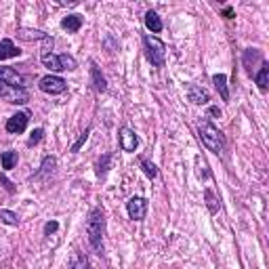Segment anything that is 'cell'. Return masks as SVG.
Here are the masks:
<instances>
[{
  "instance_id": "obj_3",
  "label": "cell",
  "mask_w": 269,
  "mask_h": 269,
  "mask_svg": "<svg viewBox=\"0 0 269 269\" xmlns=\"http://www.w3.org/2000/svg\"><path fill=\"white\" fill-rule=\"evenodd\" d=\"M143 42H145V53H147L149 64L156 67H162L164 59H166V44L160 40L158 36H151V34H147L145 38H143Z\"/></svg>"
},
{
  "instance_id": "obj_11",
  "label": "cell",
  "mask_w": 269,
  "mask_h": 269,
  "mask_svg": "<svg viewBox=\"0 0 269 269\" xmlns=\"http://www.w3.org/2000/svg\"><path fill=\"white\" fill-rule=\"evenodd\" d=\"M2 97H6L8 103H28V93H25L23 88H13V86H6Z\"/></svg>"
},
{
  "instance_id": "obj_17",
  "label": "cell",
  "mask_w": 269,
  "mask_h": 269,
  "mask_svg": "<svg viewBox=\"0 0 269 269\" xmlns=\"http://www.w3.org/2000/svg\"><path fill=\"white\" fill-rule=\"evenodd\" d=\"M255 80L261 91H267V84H269V64L263 61L261 64V69H259V74H255Z\"/></svg>"
},
{
  "instance_id": "obj_10",
  "label": "cell",
  "mask_w": 269,
  "mask_h": 269,
  "mask_svg": "<svg viewBox=\"0 0 269 269\" xmlns=\"http://www.w3.org/2000/svg\"><path fill=\"white\" fill-rule=\"evenodd\" d=\"M263 55H261V51H257V49H246L244 51V67L250 76L255 74V64H263Z\"/></svg>"
},
{
  "instance_id": "obj_28",
  "label": "cell",
  "mask_w": 269,
  "mask_h": 269,
  "mask_svg": "<svg viewBox=\"0 0 269 269\" xmlns=\"http://www.w3.org/2000/svg\"><path fill=\"white\" fill-rule=\"evenodd\" d=\"M88 133H91V129H86V131H84V133H82V134H80V137H78V141L74 143V145H71V154H76V151H78L80 147L84 145V141L88 139Z\"/></svg>"
},
{
  "instance_id": "obj_33",
  "label": "cell",
  "mask_w": 269,
  "mask_h": 269,
  "mask_svg": "<svg viewBox=\"0 0 269 269\" xmlns=\"http://www.w3.org/2000/svg\"><path fill=\"white\" fill-rule=\"evenodd\" d=\"M210 114L212 116H221V110H219V107H210Z\"/></svg>"
},
{
  "instance_id": "obj_4",
  "label": "cell",
  "mask_w": 269,
  "mask_h": 269,
  "mask_svg": "<svg viewBox=\"0 0 269 269\" xmlns=\"http://www.w3.org/2000/svg\"><path fill=\"white\" fill-rule=\"evenodd\" d=\"M38 86H40L42 93H49V95H61V93H64L66 88H67L66 80L59 78V76H55V74H49V76L40 78Z\"/></svg>"
},
{
  "instance_id": "obj_26",
  "label": "cell",
  "mask_w": 269,
  "mask_h": 269,
  "mask_svg": "<svg viewBox=\"0 0 269 269\" xmlns=\"http://www.w3.org/2000/svg\"><path fill=\"white\" fill-rule=\"evenodd\" d=\"M204 198H206V204H208V210L214 214V212L219 210V204H217V200H214V194L210 190H206L204 192Z\"/></svg>"
},
{
  "instance_id": "obj_20",
  "label": "cell",
  "mask_w": 269,
  "mask_h": 269,
  "mask_svg": "<svg viewBox=\"0 0 269 269\" xmlns=\"http://www.w3.org/2000/svg\"><path fill=\"white\" fill-rule=\"evenodd\" d=\"M42 59V66L49 67L51 71H61V64H59V57L53 55V53H47V55H40Z\"/></svg>"
},
{
  "instance_id": "obj_5",
  "label": "cell",
  "mask_w": 269,
  "mask_h": 269,
  "mask_svg": "<svg viewBox=\"0 0 269 269\" xmlns=\"http://www.w3.org/2000/svg\"><path fill=\"white\" fill-rule=\"evenodd\" d=\"M127 210H129V217L133 221H143L147 214V200L145 198H139V196H134L127 202Z\"/></svg>"
},
{
  "instance_id": "obj_30",
  "label": "cell",
  "mask_w": 269,
  "mask_h": 269,
  "mask_svg": "<svg viewBox=\"0 0 269 269\" xmlns=\"http://www.w3.org/2000/svg\"><path fill=\"white\" fill-rule=\"evenodd\" d=\"M57 229H59V223H57V221H49L47 225H44V234L51 236V234H55Z\"/></svg>"
},
{
  "instance_id": "obj_12",
  "label": "cell",
  "mask_w": 269,
  "mask_h": 269,
  "mask_svg": "<svg viewBox=\"0 0 269 269\" xmlns=\"http://www.w3.org/2000/svg\"><path fill=\"white\" fill-rule=\"evenodd\" d=\"M19 49L13 44V40H8V38H4V40H0V61L2 59H11V57H19Z\"/></svg>"
},
{
  "instance_id": "obj_32",
  "label": "cell",
  "mask_w": 269,
  "mask_h": 269,
  "mask_svg": "<svg viewBox=\"0 0 269 269\" xmlns=\"http://www.w3.org/2000/svg\"><path fill=\"white\" fill-rule=\"evenodd\" d=\"M223 15H225V19H231V17H234V11L227 6V8H223Z\"/></svg>"
},
{
  "instance_id": "obj_1",
  "label": "cell",
  "mask_w": 269,
  "mask_h": 269,
  "mask_svg": "<svg viewBox=\"0 0 269 269\" xmlns=\"http://www.w3.org/2000/svg\"><path fill=\"white\" fill-rule=\"evenodd\" d=\"M198 133H200V141L204 143V147L212 151V154H221L225 149V137H223V133L214 124L202 122L198 127Z\"/></svg>"
},
{
  "instance_id": "obj_18",
  "label": "cell",
  "mask_w": 269,
  "mask_h": 269,
  "mask_svg": "<svg viewBox=\"0 0 269 269\" xmlns=\"http://www.w3.org/2000/svg\"><path fill=\"white\" fill-rule=\"evenodd\" d=\"M91 74H93V82H95V88L99 93H105L107 91V82H105V78L101 76V71L99 67H97L95 64H91Z\"/></svg>"
},
{
  "instance_id": "obj_19",
  "label": "cell",
  "mask_w": 269,
  "mask_h": 269,
  "mask_svg": "<svg viewBox=\"0 0 269 269\" xmlns=\"http://www.w3.org/2000/svg\"><path fill=\"white\" fill-rule=\"evenodd\" d=\"M55 166H57V160L53 158V156H47V158L42 160L40 170H38V173H36L34 177H36V179H40V177H44V175H49V173H53V170H55Z\"/></svg>"
},
{
  "instance_id": "obj_29",
  "label": "cell",
  "mask_w": 269,
  "mask_h": 269,
  "mask_svg": "<svg viewBox=\"0 0 269 269\" xmlns=\"http://www.w3.org/2000/svg\"><path fill=\"white\" fill-rule=\"evenodd\" d=\"M42 129H36L34 133H32V137H30V141H28V145L32 147V145H36V143H40V139H42Z\"/></svg>"
},
{
  "instance_id": "obj_22",
  "label": "cell",
  "mask_w": 269,
  "mask_h": 269,
  "mask_svg": "<svg viewBox=\"0 0 269 269\" xmlns=\"http://www.w3.org/2000/svg\"><path fill=\"white\" fill-rule=\"evenodd\" d=\"M71 269H91V263L82 253H76L71 257Z\"/></svg>"
},
{
  "instance_id": "obj_8",
  "label": "cell",
  "mask_w": 269,
  "mask_h": 269,
  "mask_svg": "<svg viewBox=\"0 0 269 269\" xmlns=\"http://www.w3.org/2000/svg\"><path fill=\"white\" fill-rule=\"evenodd\" d=\"M137 145H139V139L134 134V131H131L129 127H122L120 129V147L124 151H134Z\"/></svg>"
},
{
  "instance_id": "obj_16",
  "label": "cell",
  "mask_w": 269,
  "mask_h": 269,
  "mask_svg": "<svg viewBox=\"0 0 269 269\" xmlns=\"http://www.w3.org/2000/svg\"><path fill=\"white\" fill-rule=\"evenodd\" d=\"M49 34H44L40 30H28V28H21V30H17V38H21V40H44Z\"/></svg>"
},
{
  "instance_id": "obj_34",
  "label": "cell",
  "mask_w": 269,
  "mask_h": 269,
  "mask_svg": "<svg viewBox=\"0 0 269 269\" xmlns=\"http://www.w3.org/2000/svg\"><path fill=\"white\" fill-rule=\"evenodd\" d=\"M4 88H6L4 84H0V97H2V95H4Z\"/></svg>"
},
{
  "instance_id": "obj_7",
  "label": "cell",
  "mask_w": 269,
  "mask_h": 269,
  "mask_svg": "<svg viewBox=\"0 0 269 269\" xmlns=\"http://www.w3.org/2000/svg\"><path fill=\"white\" fill-rule=\"evenodd\" d=\"M28 120H30L28 112L15 114V116H11V118L6 120V131L11 133V134H19V133L25 131V127H28Z\"/></svg>"
},
{
  "instance_id": "obj_6",
  "label": "cell",
  "mask_w": 269,
  "mask_h": 269,
  "mask_svg": "<svg viewBox=\"0 0 269 269\" xmlns=\"http://www.w3.org/2000/svg\"><path fill=\"white\" fill-rule=\"evenodd\" d=\"M0 84L13 86V88H23V78H21V74H17V69H13V67H0Z\"/></svg>"
},
{
  "instance_id": "obj_9",
  "label": "cell",
  "mask_w": 269,
  "mask_h": 269,
  "mask_svg": "<svg viewBox=\"0 0 269 269\" xmlns=\"http://www.w3.org/2000/svg\"><path fill=\"white\" fill-rule=\"evenodd\" d=\"M187 97H190V101L194 105H206V103L210 101V95L206 93L202 86H198V84H190V86H187Z\"/></svg>"
},
{
  "instance_id": "obj_13",
  "label": "cell",
  "mask_w": 269,
  "mask_h": 269,
  "mask_svg": "<svg viewBox=\"0 0 269 269\" xmlns=\"http://www.w3.org/2000/svg\"><path fill=\"white\" fill-rule=\"evenodd\" d=\"M145 28H147L151 34L162 32V19H160V15H158L156 11H147V13H145Z\"/></svg>"
},
{
  "instance_id": "obj_14",
  "label": "cell",
  "mask_w": 269,
  "mask_h": 269,
  "mask_svg": "<svg viewBox=\"0 0 269 269\" xmlns=\"http://www.w3.org/2000/svg\"><path fill=\"white\" fill-rule=\"evenodd\" d=\"M212 82L217 86V91L221 95L223 101H229V88H227V76L225 74H214L212 76Z\"/></svg>"
},
{
  "instance_id": "obj_31",
  "label": "cell",
  "mask_w": 269,
  "mask_h": 269,
  "mask_svg": "<svg viewBox=\"0 0 269 269\" xmlns=\"http://www.w3.org/2000/svg\"><path fill=\"white\" fill-rule=\"evenodd\" d=\"M0 181H2V185H4V187H6V190H8V192H11V194L15 192V187L11 185V181H8V179H4L2 175H0Z\"/></svg>"
},
{
  "instance_id": "obj_2",
  "label": "cell",
  "mask_w": 269,
  "mask_h": 269,
  "mask_svg": "<svg viewBox=\"0 0 269 269\" xmlns=\"http://www.w3.org/2000/svg\"><path fill=\"white\" fill-rule=\"evenodd\" d=\"M103 231H105L103 212L101 208H93L86 221V234H88V242H91V246L95 250H101L103 246Z\"/></svg>"
},
{
  "instance_id": "obj_21",
  "label": "cell",
  "mask_w": 269,
  "mask_h": 269,
  "mask_svg": "<svg viewBox=\"0 0 269 269\" xmlns=\"http://www.w3.org/2000/svg\"><path fill=\"white\" fill-rule=\"evenodd\" d=\"M0 164H2L4 170H11L17 164V151H13V149L2 151V156H0Z\"/></svg>"
},
{
  "instance_id": "obj_25",
  "label": "cell",
  "mask_w": 269,
  "mask_h": 269,
  "mask_svg": "<svg viewBox=\"0 0 269 269\" xmlns=\"http://www.w3.org/2000/svg\"><path fill=\"white\" fill-rule=\"evenodd\" d=\"M141 168H143V173H145L149 179H156L158 177V168L151 164V162H147V160H141Z\"/></svg>"
},
{
  "instance_id": "obj_15",
  "label": "cell",
  "mask_w": 269,
  "mask_h": 269,
  "mask_svg": "<svg viewBox=\"0 0 269 269\" xmlns=\"http://www.w3.org/2000/svg\"><path fill=\"white\" fill-rule=\"evenodd\" d=\"M61 28L67 30V32H78L82 28V15H67L64 21H61Z\"/></svg>"
},
{
  "instance_id": "obj_27",
  "label": "cell",
  "mask_w": 269,
  "mask_h": 269,
  "mask_svg": "<svg viewBox=\"0 0 269 269\" xmlns=\"http://www.w3.org/2000/svg\"><path fill=\"white\" fill-rule=\"evenodd\" d=\"M110 160H112V154H105L101 160H99V164H97V175H105L107 173V164H110Z\"/></svg>"
},
{
  "instance_id": "obj_23",
  "label": "cell",
  "mask_w": 269,
  "mask_h": 269,
  "mask_svg": "<svg viewBox=\"0 0 269 269\" xmlns=\"http://www.w3.org/2000/svg\"><path fill=\"white\" fill-rule=\"evenodd\" d=\"M0 223H4V225H17V223H19V217L11 210H0Z\"/></svg>"
},
{
  "instance_id": "obj_24",
  "label": "cell",
  "mask_w": 269,
  "mask_h": 269,
  "mask_svg": "<svg viewBox=\"0 0 269 269\" xmlns=\"http://www.w3.org/2000/svg\"><path fill=\"white\" fill-rule=\"evenodd\" d=\"M59 64H61V71L76 69V59L71 57V55H59Z\"/></svg>"
}]
</instances>
